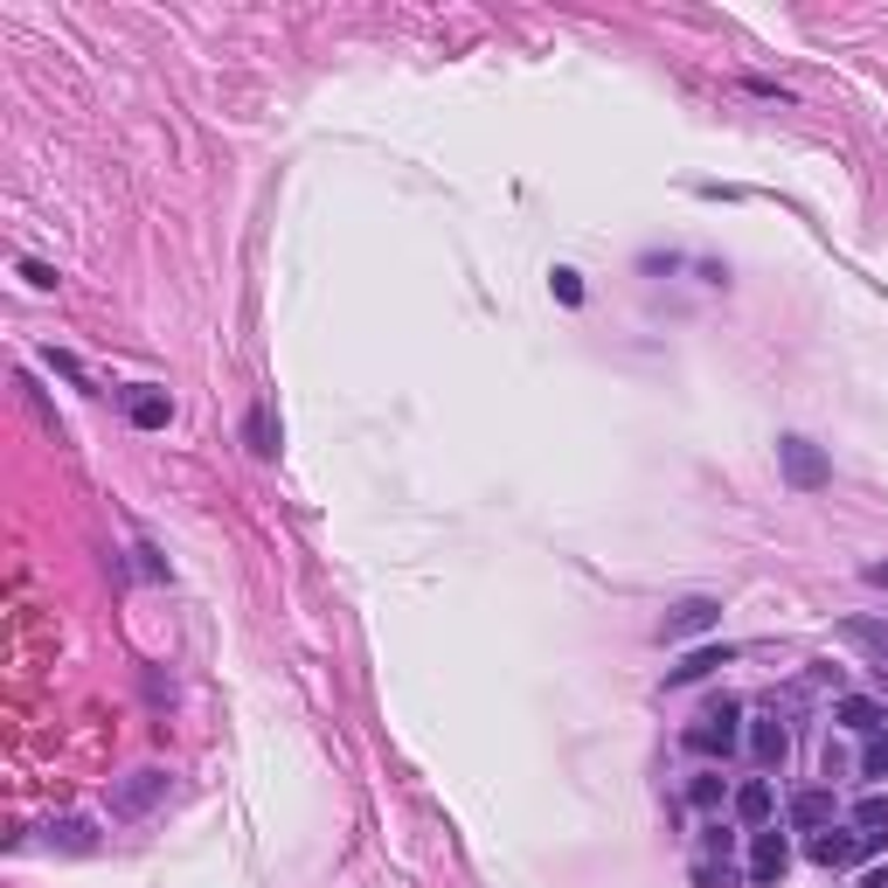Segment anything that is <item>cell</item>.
Returning a JSON list of instances; mask_svg holds the SVG:
<instances>
[{"mask_svg":"<svg viewBox=\"0 0 888 888\" xmlns=\"http://www.w3.org/2000/svg\"><path fill=\"white\" fill-rule=\"evenodd\" d=\"M735 743H743V702H729V694L680 729V750H694V757H729Z\"/></svg>","mask_w":888,"mask_h":888,"instance_id":"1","label":"cell"},{"mask_svg":"<svg viewBox=\"0 0 888 888\" xmlns=\"http://www.w3.org/2000/svg\"><path fill=\"white\" fill-rule=\"evenodd\" d=\"M778 465H784L791 494H819V486H834V459H826L812 438H799V430H784V438H778Z\"/></svg>","mask_w":888,"mask_h":888,"instance_id":"2","label":"cell"},{"mask_svg":"<svg viewBox=\"0 0 888 888\" xmlns=\"http://www.w3.org/2000/svg\"><path fill=\"white\" fill-rule=\"evenodd\" d=\"M888 834H861V826H826V834H812V861L819 867H854L867 854H881Z\"/></svg>","mask_w":888,"mask_h":888,"instance_id":"3","label":"cell"},{"mask_svg":"<svg viewBox=\"0 0 888 888\" xmlns=\"http://www.w3.org/2000/svg\"><path fill=\"white\" fill-rule=\"evenodd\" d=\"M784 867H791V840L778 834V819H770V826L750 834V881H757V888H778Z\"/></svg>","mask_w":888,"mask_h":888,"instance_id":"4","label":"cell"},{"mask_svg":"<svg viewBox=\"0 0 888 888\" xmlns=\"http://www.w3.org/2000/svg\"><path fill=\"white\" fill-rule=\"evenodd\" d=\"M715 625H722V604H715V597H680L673 611H667V625H659V638L680 646V638H702V632H715Z\"/></svg>","mask_w":888,"mask_h":888,"instance_id":"5","label":"cell"},{"mask_svg":"<svg viewBox=\"0 0 888 888\" xmlns=\"http://www.w3.org/2000/svg\"><path fill=\"white\" fill-rule=\"evenodd\" d=\"M743 735H750V757H757L764 770H778V764L791 757V729L778 722V715H757V722H750Z\"/></svg>","mask_w":888,"mask_h":888,"instance_id":"6","label":"cell"},{"mask_svg":"<svg viewBox=\"0 0 888 888\" xmlns=\"http://www.w3.org/2000/svg\"><path fill=\"white\" fill-rule=\"evenodd\" d=\"M735 819H743L750 834L778 819V791H770V778H743V784H735Z\"/></svg>","mask_w":888,"mask_h":888,"instance_id":"7","label":"cell"},{"mask_svg":"<svg viewBox=\"0 0 888 888\" xmlns=\"http://www.w3.org/2000/svg\"><path fill=\"white\" fill-rule=\"evenodd\" d=\"M125 417L139 424V430H167V417H174V403H167V389H146V382H132V389H125Z\"/></svg>","mask_w":888,"mask_h":888,"instance_id":"8","label":"cell"},{"mask_svg":"<svg viewBox=\"0 0 888 888\" xmlns=\"http://www.w3.org/2000/svg\"><path fill=\"white\" fill-rule=\"evenodd\" d=\"M735 659V646H694L680 667H667V688H694V680H708L715 667H729Z\"/></svg>","mask_w":888,"mask_h":888,"instance_id":"9","label":"cell"},{"mask_svg":"<svg viewBox=\"0 0 888 888\" xmlns=\"http://www.w3.org/2000/svg\"><path fill=\"white\" fill-rule=\"evenodd\" d=\"M834 722L861 729V735H881V729H888V708L867 702V694H840V702H834Z\"/></svg>","mask_w":888,"mask_h":888,"instance_id":"10","label":"cell"},{"mask_svg":"<svg viewBox=\"0 0 888 888\" xmlns=\"http://www.w3.org/2000/svg\"><path fill=\"white\" fill-rule=\"evenodd\" d=\"M160 791H167L160 770H132V784L119 791V799H111V812H119V819H132V812H146V805L160 799Z\"/></svg>","mask_w":888,"mask_h":888,"instance_id":"11","label":"cell"},{"mask_svg":"<svg viewBox=\"0 0 888 888\" xmlns=\"http://www.w3.org/2000/svg\"><path fill=\"white\" fill-rule=\"evenodd\" d=\"M791 826L826 834V826H834V791H799V799H791Z\"/></svg>","mask_w":888,"mask_h":888,"instance_id":"12","label":"cell"},{"mask_svg":"<svg viewBox=\"0 0 888 888\" xmlns=\"http://www.w3.org/2000/svg\"><path fill=\"white\" fill-rule=\"evenodd\" d=\"M840 638H854V646H867L875 659H888V625H875V618H847Z\"/></svg>","mask_w":888,"mask_h":888,"instance_id":"13","label":"cell"},{"mask_svg":"<svg viewBox=\"0 0 888 888\" xmlns=\"http://www.w3.org/2000/svg\"><path fill=\"white\" fill-rule=\"evenodd\" d=\"M243 438H251V451H257V459H271V451H278V430H271V410H251V424H243Z\"/></svg>","mask_w":888,"mask_h":888,"instance_id":"14","label":"cell"},{"mask_svg":"<svg viewBox=\"0 0 888 888\" xmlns=\"http://www.w3.org/2000/svg\"><path fill=\"white\" fill-rule=\"evenodd\" d=\"M854 826L861 834H888V791H867V799L854 805Z\"/></svg>","mask_w":888,"mask_h":888,"instance_id":"15","label":"cell"},{"mask_svg":"<svg viewBox=\"0 0 888 888\" xmlns=\"http://www.w3.org/2000/svg\"><path fill=\"white\" fill-rule=\"evenodd\" d=\"M861 778H888V729H881V735H867V750H861Z\"/></svg>","mask_w":888,"mask_h":888,"instance_id":"16","label":"cell"},{"mask_svg":"<svg viewBox=\"0 0 888 888\" xmlns=\"http://www.w3.org/2000/svg\"><path fill=\"white\" fill-rule=\"evenodd\" d=\"M688 799L702 805V812H708V805H722V770H702V778L688 784Z\"/></svg>","mask_w":888,"mask_h":888,"instance_id":"17","label":"cell"},{"mask_svg":"<svg viewBox=\"0 0 888 888\" xmlns=\"http://www.w3.org/2000/svg\"><path fill=\"white\" fill-rule=\"evenodd\" d=\"M49 840H63V847H90V819H63V826H49Z\"/></svg>","mask_w":888,"mask_h":888,"instance_id":"18","label":"cell"},{"mask_svg":"<svg viewBox=\"0 0 888 888\" xmlns=\"http://www.w3.org/2000/svg\"><path fill=\"white\" fill-rule=\"evenodd\" d=\"M694 881H702V888H735V875H729L722 861H694Z\"/></svg>","mask_w":888,"mask_h":888,"instance_id":"19","label":"cell"},{"mask_svg":"<svg viewBox=\"0 0 888 888\" xmlns=\"http://www.w3.org/2000/svg\"><path fill=\"white\" fill-rule=\"evenodd\" d=\"M556 299H562V306H583V278L576 271H556Z\"/></svg>","mask_w":888,"mask_h":888,"instance_id":"20","label":"cell"},{"mask_svg":"<svg viewBox=\"0 0 888 888\" xmlns=\"http://www.w3.org/2000/svg\"><path fill=\"white\" fill-rule=\"evenodd\" d=\"M49 368H56V375H70V382H77V389H90V375L77 368V354H49Z\"/></svg>","mask_w":888,"mask_h":888,"instance_id":"21","label":"cell"},{"mask_svg":"<svg viewBox=\"0 0 888 888\" xmlns=\"http://www.w3.org/2000/svg\"><path fill=\"white\" fill-rule=\"evenodd\" d=\"M22 278H28L35 292H56V271H49V264H22Z\"/></svg>","mask_w":888,"mask_h":888,"instance_id":"22","label":"cell"},{"mask_svg":"<svg viewBox=\"0 0 888 888\" xmlns=\"http://www.w3.org/2000/svg\"><path fill=\"white\" fill-rule=\"evenodd\" d=\"M750 90H757V98H778V105H791V90H784V84H770V77H750Z\"/></svg>","mask_w":888,"mask_h":888,"instance_id":"23","label":"cell"},{"mask_svg":"<svg viewBox=\"0 0 888 888\" xmlns=\"http://www.w3.org/2000/svg\"><path fill=\"white\" fill-rule=\"evenodd\" d=\"M861 583H875V591H888V562H867V570H861Z\"/></svg>","mask_w":888,"mask_h":888,"instance_id":"24","label":"cell"},{"mask_svg":"<svg viewBox=\"0 0 888 888\" xmlns=\"http://www.w3.org/2000/svg\"><path fill=\"white\" fill-rule=\"evenodd\" d=\"M854 888H888V867H875V875H861Z\"/></svg>","mask_w":888,"mask_h":888,"instance_id":"25","label":"cell"}]
</instances>
